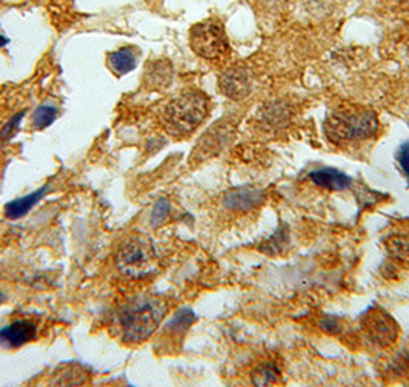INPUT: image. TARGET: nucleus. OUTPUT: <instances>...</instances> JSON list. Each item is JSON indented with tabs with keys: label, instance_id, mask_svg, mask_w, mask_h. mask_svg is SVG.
<instances>
[{
	"label": "nucleus",
	"instance_id": "obj_1",
	"mask_svg": "<svg viewBox=\"0 0 409 387\" xmlns=\"http://www.w3.org/2000/svg\"><path fill=\"white\" fill-rule=\"evenodd\" d=\"M379 130V119L369 108L344 105L335 108L326 118L323 131L331 143L347 147L374 136Z\"/></svg>",
	"mask_w": 409,
	"mask_h": 387
},
{
	"label": "nucleus",
	"instance_id": "obj_2",
	"mask_svg": "<svg viewBox=\"0 0 409 387\" xmlns=\"http://www.w3.org/2000/svg\"><path fill=\"white\" fill-rule=\"evenodd\" d=\"M169 302L160 296H140L119 312L122 339L126 344H139L157 330L167 317Z\"/></svg>",
	"mask_w": 409,
	"mask_h": 387
},
{
	"label": "nucleus",
	"instance_id": "obj_3",
	"mask_svg": "<svg viewBox=\"0 0 409 387\" xmlns=\"http://www.w3.org/2000/svg\"><path fill=\"white\" fill-rule=\"evenodd\" d=\"M210 113V101L198 89H186L163 108L162 125L174 138H186L194 133Z\"/></svg>",
	"mask_w": 409,
	"mask_h": 387
},
{
	"label": "nucleus",
	"instance_id": "obj_4",
	"mask_svg": "<svg viewBox=\"0 0 409 387\" xmlns=\"http://www.w3.org/2000/svg\"><path fill=\"white\" fill-rule=\"evenodd\" d=\"M117 268L126 276L139 280L154 273L157 266V254L152 242L145 236H134L126 241L116 256Z\"/></svg>",
	"mask_w": 409,
	"mask_h": 387
},
{
	"label": "nucleus",
	"instance_id": "obj_5",
	"mask_svg": "<svg viewBox=\"0 0 409 387\" xmlns=\"http://www.w3.org/2000/svg\"><path fill=\"white\" fill-rule=\"evenodd\" d=\"M189 45L197 56L206 60H219L230 51L225 26L215 17L198 22L189 30Z\"/></svg>",
	"mask_w": 409,
	"mask_h": 387
},
{
	"label": "nucleus",
	"instance_id": "obj_6",
	"mask_svg": "<svg viewBox=\"0 0 409 387\" xmlns=\"http://www.w3.org/2000/svg\"><path fill=\"white\" fill-rule=\"evenodd\" d=\"M234 134V129L230 122H215V125L208 130L202 138L198 139L197 146L194 147L193 155H191V162H205L210 159L228 146Z\"/></svg>",
	"mask_w": 409,
	"mask_h": 387
},
{
	"label": "nucleus",
	"instance_id": "obj_7",
	"mask_svg": "<svg viewBox=\"0 0 409 387\" xmlns=\"http://www.w3.org/2000/svg\"><path fill=\"white\" fill-rule=\"evenodd\" d=\"M363 329L372 343L386 347L394 343L398 337V326L383 310L371 309L363 318Z\"/></svg>",
	"mask_w": 409,
	"mask_h": 387
},
{
	"label": "nucleus",
	"instance_id": "obj_8",
	"mask_svg": "<svg viewBox=\"0 0 409 387\" xmlns=\"http://www.w3.org/2000/svg\"><path fill=\"white\" fill-rule=\"evenodd\" d=\"M220 92L232 99V101H243L251 93V79L247 68L232 67L228 68L219 77Z\"/></svg>",
	"mask_w": 409,
	"mask_h": 387
},
{
	"label": "nucleus",
	"instance_id": "obj_9",
	"mask_svg": "<svg viewBox=\"0 0 409 387\" xmlns=\"http://www.w3.org/2000/svg\"><path fill=\"white\" fill-rule=\"evenodd\" d=\"M38 337V326L28 320H16L0 329V346L6 349H17L31 343Z\"/></svg>",
	"mask_w": 409,
	"mask_h": 387
},
{
	"label": "nucleus",
	"instance_id": "obj_10",
	"mask_svg": "<svg viewBox=\"0 0 409 387\" xmlns=\"http://www.w3.org/2000/svg\"><path fill=\"white\" fill-rule=\"evenodd\" d=\"M262 201H263L262 190H257V188H248V187L235 188V190L228 192L223 197V204L226 209L240 210V212L251 210L254 209V207H257Z\"/></svg>",
	"mask_w": 409,
	"mask_h": 387
},
{
	"label": "nucleus",
	"instance_id": "obj_11",
	"mask_svg": "<svg viewBox=\"0 0 409 387\" xmlns=\"http://www.w3.org/2000/svg\"><path fill=\"white\" fill-rule=\"evenodd\" d=\"M310 179L317 185L326 188V190H332V192H342L347 190V188L351 185V178L340 172V170L335 168H319V170H313L310 173Z\"/></svg>",
	"mask_w": 409,
	"mask_h": 387
},
{
	"label": "nucleus",
	"instance_id": "obj_12",
	"mask_svg": "<svg viewBox=\"0 0 409 387\" xmlns=\"http://www.w3.org/2000/svg\"><path fill=\"white\" fill-rule=\"evenodd\" d=\"M108 67L116 76H125L138 67L139 51L133 47H125L108 54Z\"/></svg>",
	"mask_w": 409,
	"mask_h": 387
},
{
	"label": "nucleus",
	"instance_id": "obj_13",
	"mask_svg": "<svg viewBox=\"0 0 409 387\" xmlns=\"http://www.w3.org/2000/svg\"><path fill=\"white\" fill-rule=\"evenodd\" d=\"M48 190V185H43L39 190H35L30 195L22 196V197H17V200L8 202L5 205V216L8 219H19L22 216H25L28 213L33 207L38 204L42 197L45 196Z\"/></svg>",
	"mask_w": 409,
	"mask_h": 387
},
{
	"label": "nucleus",
	"instance_id": "obj_14",
	"mask_svg": "<svg viewBox=\"0 0 409 387\" xmlns=\"http://www.w3.org/2000/svg\"><path fill=\"white\" fill-rule=\"evenodd\" d=\"M197 320L196 313L191 309H180L172 320L168 322V326L165 329V337H169L171 339H181L185 335V332L193 326L194 321Z\"/></svg>",
	"mask_w": 409,
	"mask_h": 387
},
{
	"label": "nucleus",
	"instance_id": "obj_15",
	"mask_svg": "<svg viewBox=\"0 0 409 387\" xmlns=\"http://www.w3.org/2000/svg\"><path fill=\"white\" fill-rule=\"evenodd\" d=\"M172 79V68L167 62H154L145 71V80L151 88H165Z\"/></svg>",
	"mask_w": 409,
	"mask_h": 387
},
{
	"label": "nucleus",
	"instance_id": "obj_16",
	"mask_svg": "<svg viewBox=\"0 0 409 387\" xmlns=\"http://www.w3.org/2000/svg\"><path fill=\"white\" fill-rule=\"evenodd\" d=\"M57 114L59 111L54 105H48V104L40 105L33 114V127L38 130H43L50 127V125L57 119Z\"/></svg>",
	"mask_w": 409,
	"mask_h": 387
},
{
	"label": "nucleus",
	"instance_id": "obj_17",
	"mask_svg": "<svg viewBox=\"0 0 409 387\" xmlns=\"http://www.w3.org/2000/svg\"><path fill=\"white\" fill-rule=\"evenodd\" d=\"M277 380V371L272 366H262L252 374V381L257 386H268Z\"/></svg>",
	"mask_w": 409,
	"mask_h": 387
},
{
	"label": "nucleus",
	"instance_id": "obj_18",
	"mask_svg": "<svg viewBox=\"0 0 409 387\" xmlns=\"http://www.w3.org/2000/svg\"><path fill=\"white\" fill-rule=\"evenodd\" d=\"M169 212H171V204L168 202V200H160L152 210V216H151L152 226L157 227L160 226V224L165 222L168 219Z\"/></svg>",
	"mask_w": 409,
	"mask_h": 387
},
{
	"label": "nucleus",
	"instance_id": "obj_19",
	"mask_svg": "<svg viewBox=\"0 0 409 387\" xmlns=\"http://www.w3.org/2000/svg\"><path fill=\"white\" fill-rule=\"evenodd\" d=\"M23 116H25V111H21V113L14 114L13 118L5 124V127L2 129V131H0V139H2L4 142H5V141H10V139L14 136V134H16V131L19 130L21 122H22V119H23Z\"/></svg>",
	"mask_w": 409,
	"mask_h": 387
},
{
	"label": "nucleus",
	"instance_id": "obj_20",
	"mask_svg": "<svg viewBox=\"0 0 409 387\" xmlns=\"http://www.w3.org/2000/svg\"><path fill=\"white\" fill-rule=\"evenodd\" d=\"M397 162H398L400 168H402V172L405 173V176L408 178V182H409V142L403 143V146L398 148Z\"/></svg>",
	"mask_w": 409,
	"mask_h": 387
},
{
	"label": "nucleus",
	"instance_id": "obj_21",
	"mask_svg": "<svg viewBox=\"0 0 409 387\" xmlns=\"http://www.w3.org/2000/svg\"><path fill=\"white\" fill-rule=\"evenodd\" d=\"M322 327L326 332H331V334H334V332L339 330V322H337V320H334V318H326L322 322Z\"/></svg>",
	"mask_w": 409,
	"mask_h": 387
},
{
	"label": "nucleus",
	"instance_id": "obj_22",
	"mask_svg": "<svg viewBox=\"0 0 409 387\" xmlns=\"http://www.w3.org/2000/svg\"><path fill=\"white\" fill-rule=\"evenodd\" d=\"M8 43H10V39L5 38V36H2V34H0V48H2V47H6Z\"/></svg>",
	"mask_w": 409,
	"mask_h": 387
},
{
	"label": "nucleus",
	"instance_id": "obj_23",
	"mask_svg": "<svg viewBox=\"0 0 409 387\" xmlns=\"http://www.w3.org/2000/svg\"><path fill=\"white\" fill-rule=\"evenodd\" d=\"M2 300H4V296H2V293H0V302H2Z\"/></svg>",
	"mask_w": 409,
	"mask_h": 387
},
{
	"label": "nucleus",
	"instance_id": "obj_24",
	"mask_svg": "<svg viewBox=\"0 0 409 387\" xmlns=\"http://www.w3.org/2000/svg\"><path fill=\"white\" fill-rule=\"evenodd\" d=\"M406 2H408V4H409V0H406Z\"/></svg>",
	"mask_w": 409,
	"mask_h": 387
}]
</instances>
